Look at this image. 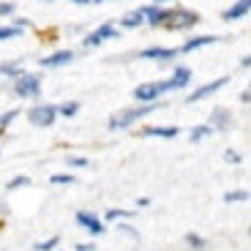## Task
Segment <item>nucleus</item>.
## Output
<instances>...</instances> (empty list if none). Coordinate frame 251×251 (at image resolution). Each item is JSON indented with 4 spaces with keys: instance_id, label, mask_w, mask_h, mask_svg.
<instances>
[{
    "instance_id": "nucleus-4",
    "label": "nucleus",
    "mask_w": 251,
    "mask_h": 251,
    "mask_svg": "<svg viewBox=\"0 0 251 251\" xmlns=\"http://www.w3.org/2000/svg\"><path fill=\"white\" fill-rule=\"evenodd\" d=\"M57 118V107H33L30 112H27V120H30L33 126H38V128H47V126H52Z\"/></svg>"
},
{
    "instance_id": "nucleus-13",
    "label": "nucleus",
    "mask_w": 251,
    "mask_h": 251,
    "mask_svg": "<svg viewBox=\"0 0 251 251\" xmlns=\"http://www.w3.org/2000/svg\"><path fill=\"white\" fill-rule=\"evenodd\" d=\"M139 57H148V60H172L175 50H164V47H148V50L139 52Z\"/></svg>"
},
{
    "instance_id": "nucleus-8",
    "label": "nucleus",
    "mask_w": 251,
    "mask_h": 251,
    "mask_svg": "<svg viewBox=\"0 0 251 251\" xmlns=\"http://www.w3.org/2000/svg\"><path fill=\"white\" fill-rule=\"evenodd\" d=\"M139 11H142V17L148 19V22H151L153 27H156V25H164V22H167V17H170V11H167V8H158L156 3H153V6L139 8Z\"/></svg>"
},
{
    "instance_id": "nucleus-22",
    "label": "nucleus",
    "mask_w": 251,
    "mask_h": 251,
    "mask_svg": "<svg viewBox=\"0 0 251 251\" xmlns=\"http://www.w3.org/2000/svg\"><path fill=\"white\" fill-rule=\"evenodd\" d=\"M57 243H60V238H50V240H44V243H36V251H55Z\"/></svg>"
},
{
    "instance_id": "nucleus-19",
    "label": "nucleus",
    "mask_w": 251,
    "mask_h": 251,
    "mask_svg": "<svg viewBox=\"0 0 251 251\" xmlns=\"http://www.w3.org/2000/svg\"><path fill=\"white\" fill-rule=\"evenodd\" d=\"M104 219H107V221H112V219H134V213H131V210H118V207H112V210H107Z\"/></svg>"
},
{
    "instance_id": "nucleus-30",
    "label": "nucleus",
    "mask_w": 251,
    "mask_h": 251,
    "mask_svg": "<svg viewBox=\"0 0 251 251\" xmlns=\"http://www.w3.org/2000/svg\"><path fill=\"white\" fill-rule=\"evenodd\" d=\"M69 164H71V167H85V164H88V158H79V156H71V158H69Z\"/></svg>"
},
{
    "instance_id": "nucleus-10",
    "label": "nucleus",
    "mask_w": 251,
    "mask_h": 251,
    "mask_svg": "<svg viewBox=\"0 0 251 251\" xmlns=\"http://www.w3.org/2000/svg\"><path fill=\"white\" fill-rule=\"evenodd\" d=\"M226 82H229V79H226V76H221V79L210 82V85H205V88L194 90V93L188 96V101H191V104H194V101H202V99H207V96H213V93H216V90H219V88H224Z\"/></svg>"
},
{
    "instance_id": "nucleus-5",
    "label": "nucleus",
    "mask_w": 251,
    "mask_h": 251,
    "mask_svg": "<svg viewBox=\"0 0 251 251\" xmlns=\"http://www.w3.org/2000/svg\"><path fill=\"white\" fill-rule=\"evenodd\" d=\"M161 93H167V82H148V85H139V88L134 90V99L142 101V104H151V101H156Z\"/></svg>"
},
{
    "instance_id": "nucleus-34",
    "label": "nucleus",
    "mask_w": 251,
    "mask_h": 251,
    "mask_svg": "<svg viewBox=\"0 0 251 251\" xmlns=\"http://www.w3.org/2000/svg\"><path fill=\"white\" fill-rule=\"evenodd\" d=\"M74 3H93V0H74Z\"/></svg>"
},
{
    "instance_id": "nucleus-12",
    "label": "nucleus",
    "mask_w": 251,
    "mask_h": 251,
    "mask_svg": "<svg viewBox=\"0 0 251 251\" xmlns=\"http://www.w3.org/2000/svg\"><path fill=\"white\" fill-rule=\"evenodd\" d=\"M177 126H151V128H145L142 137H161V139H172L177 137Z\"/></svg>"
},
{
    "instance_id": "nucleus-18",
    "label": "nucleus",
    "mask_w": 251,
    "mask_h": 251,
    "mask_svg": "<svg viewBox=\"0 0 251 251\" xmlns=\"http://www.w3.org/2000/svg\"><path fill=\"white\" fill-rule=\"evenodd\" d=\"M0 74H3V76H14V79H17V76L22 74V66H17V63H0Z\"/></svg>"
},
{
    "instance_id": "nucleus-25",
    "label": "nucleus",
    "mask_w": 251,
    "mask_h": 251,
    "mask_svg": "<svg viewBox=\"0 0 251 251\" xmlns=\"http://www.w3.org/2000/svg\"><path fill=\"white\" fill-rule=\"evenodd\" d=\"M224 200L226 202H246V200H249V191H246V188H243V191H232V194H226Z\"/></svg>"
},
{
    "instance_id": "nucleus-3",
    "label": "nucleus",
    "mask_w": 251,
    "mask_h": 251,
    "mask_svg": "<svg viewBox=\"0 0 251 251\" xmlns=\"http://www.w3.org/2000/svg\"><path fill=\"white\" fill-rule=\"evenodd\" d=\"M167 22H170L172 30H188V27H194L197 22H200V17H197L194 11H186V8H177V11H170V17H167Z\"/></svg>"
},
{
    "instance_id": "nucleus-28",
    "label": "nucleus",
    "mask_w": 251,
    "mask_h": 251,
    "mask_svg": "<svg viewBox=\"0 0 251 251\" xmlns=\"http://www.w3.org/2000/svg\"><path fill=\"white\" fill-rule=\"evenodd\" d=\"M14 118H17V109H11V112H6V115H0V126H3V128H6V126L11 123Z\"/></svg>"
},
{
    "instance_id": "nucleus-17",
    "label": "nucleus",
    "mask_w": 251,
    "mask_h": 251,
    "mask_svg": "<svg viewBox=\"0 0 251 251\" xmlns=\"http://www.w3.org/2000/svg\"><path fill=\"white\" fill-rule=\"evenodd\" d=\"M142 11H128V14H126V17H123V22H120V25H123V27H139V25H142Z\"/></svg>"
},
{
    "instance_id": "nucleus-9",
    "label": "nucleus",
    "mask_w": 251,
    "mask_h": 251,
    "mask_svg": "<svg viewBox=\"0 0 251 251\" xmlns=\"http://www.w3.org/2000/svg\"><path fill=\"white\" fill-rule=\"evenodd\" d=\"M188 79H191V71L186 69V66H175V71H172V76L167 79V90H175V88H186Z\"/></svg>"
},
{
    "instance_id": "nucleus-32",
    "label": "nucleus",
    "mask_w": 251,
    "mask_h": 251,
    "mask_svg": "<svg viewBox=\"0 0 251 251\" xmlns=\"http://www.w3.org/2000/svg\"><path fill=\"white\" fill-rule=\"evenodd\" d=\"M11 11H14L11 3H0V14H11Z\"/></svg>"
},
{
    "instance_id": "nucleus-27",
    "label": "nucleus",
    "mask_w": 251,
    "mask_h": 251,
    "mask_svg": "<svg viewBox=\"0 0 251 251\" xmlns=\"http://www.w3.org/2000/svg\"><path fill=\"white\" fill-rule=\"evenodd\" d=\"M19 186H30V177L22 175V177H14V180L8 183V188H19Z\"/></svg>"
},
{
    "instance_id": "nucleus-35",
    "label": "nucleus",
    "mask_w": 251,
    "mask_h": 251,
    "mask_svg": "<svg viewBox=\"0 0 251 251\" xmlns=\"http://www.w3.org/2000/svg\"><path fill=\"white\" fill-rule=\"evenodd\" d=\"M153 3H156V6H158V3H164V0H153Z\"/></svg>"
},
{
    "instance_id": "nucleus-36",
    "label": "nucleus",
    "mask_w": 251,
    "mask_h": 251,
    "mask_svg": "<svg viewBox=\"0 0 251 251\" xmlns=\"http://www.w3.org/2000/svg\"><path fill=\"white\" fill-rule=\"evenodd\" d=\"M93 3H104V0H93Z\"/></svg>"
},
{
    "instance_id": "nucleus-21",
    "label": "nucleus",
    "mask_w": 251,
    "mask_h": 251,
    "mask_svg": "<svg viewBox=\"0 0 251 251\" xmlns=\"http://www.w3.org/2000/svg\"><path fill=\"white\" fill-rule=\"evenodd\" d=\"M186 243L191 246V249H205V238H200V235H194V232L186 235Z\"/></svg>"
},
{
    "instance_id": "nucleus-26",
    "label": "nucleus",
    "mask_w": 251,
    "mask_h": 251,
    "mask_svg": "<svg viewBox=\"0 0 251 251\" xmlns=\"http://www.w3.org/2000/svg\"><path fill=\"white\" fill-rule=\"evenodd\" d=\"M55 186H63V183H74V175H52L50 177Z\"/></svg>"
},
{
    "instance_id": "nucleus-2",
    "label": "nucleus",
    "mask_w": 251,
    "mask_h": 251,
    "mask_svg": "<svg viewBox=\"0 0 251 251\" xmlns=\"http://www.w3.org/2000/svg\"><path fill=\"white\" fill-rule=\"evenodd\" d=\"M14 90H17V96H22V99H36V96L41 93V76L22 71V74L17 76V82H14Z\"/></svg>"
},
{
    "instance_id": "nucleus-6",
    "label": "nucleus",
    "mask_w": 251,
    "mask_h": 251,
    "mask_svg": "<svg viewBox=\"0 0 251 251\" xmlns=\"http://www.w3.org/2000/svg\"><path fill=\"white\" fill-rule=\"evenodd\" d=\"M115 36H118V30L112 27V22H104V25L96 27V30L85 38V44H88V47H99V44H104L107 38H115Z\"/></svg>"
},
{
    "instance_id": "nucleus-20",
    "label": "nucleus",
    "mask_w": 251,
    "mask_h": 251,
    "mask_svg": "<svg viewBox=\"0 0 251 251\" xmlns=\"http://www.w3.org/2000/svg\"><path fill=\"white\" fill-rule=\"evenodd\" d=\"M213 131V128H210V126H197L194 131H191V142H200V139H205L207 134Z\"/></svg>"
},
{
    "instance_id": "nucleus-1",
    "label": "nucleus",
    "mask_w": 251,
    "mask_h": 251,
    "mask_svg": "<svg viewBox=\"0 0 251 251\" xmlns=\"http://www.w3.org/2000/svg\"><path fill=\"white\" fill-rule=\"evenodd\" d=\"M153 109H158V104H142V107H134V109H123V112L112 115L109 118V131H123V128H128V126H134L139 118H145V115H151Z\"/></svg>"
},
{
    "instance_id": "nucleus-31",
    "label": "nucleus",
    "mask_w": 251,
    "mask_h": 251,
    "mask_svg": "<svg viewBox=\"0 0 251 251\" xmlns=\"http://www.w3.org/2000/svg\"><path fill=\"white\" fill-rule=\"evenodd\" d=\"M226 161H229V164H240V156L235 151H226Z\"/></svg>"
},
{
    "instance_id": "nucleus-7",
    "label": "nucleus",
    "mask_w": 251,
    "mask_h": 251,
    "mask_svg": "<svg viewBox=\"0 0 251 251\" xmlns=\"http://www.w3.org/2000/svg\"><path fill=\"white\" fill-rule=\"evenodd\" d=\"M76 224L85 226L90 235H101V232H104V224H101V219H99L96 213H88V210H79V213H76Z\"/></svg>"
},
{
    "instance_id": "nucleus-14",
    "label": "nucleus",
    "mask_w": 251,
    "mask_h": 251,
    "mask_svg": "<svg viewBox=\"0 0 251 251\" xmlns=\"http://www.w3.org/2000/svg\"><path fill=\"white\" fill-rule=\"evenodd\" d=\"M249 8H251V0H238L232 8H226L224 11V19L226 22H235V19H243L246 14H249Z\"/></svg>"
},
{
    "instance_id": "nucleus-33",
    "label": "nucleus",
    "mask_w": 251,
    "mask_h": 251,
    "mask_svg": "<svg viewBox=\"0 0 251 251\" xmlns=\"http://www.w3.org/2000/svg\"><path fill=\"white\" fill-rule=\"evenodd\" d=\"M76 251H93V243H79V246H76Z\"/></svg>"
},
{
    "instance_id": "nucleus-23",
    "label": "nucleus",
    "mask_w": 251,
    "mask_h": 251,
    "mask_svg": "<svg viewBox=\"0 0 251 251\" xmlns=\"http://www.w3.org/2000/svg\"><path fill=\"white\" fill-rule=\"evenodd\" d=\"M76 109H79V104H76V101H69V104H63V107L57 109V112L66 115V118H71V115H76Z\"/></svg>"
},
{
    "instance_id": "nucleus-15",
    "label": "nucleus",
    "mask_w": 251,
    "mask_h": 251,
    "mask_svg": "<svg viewBox=\"0 0 251 251\" xmlns=\"http://www.w3.org/2000/svg\"><path fill=\"white\" fill-rule=\"evenodd\" d=\"M232 126V115L226 112V109H216L213 115H210V128H219V131H226Z\"/></svg>"
},
{
    "instance_id": "nucleus-24",
    "label": "nucleus",
    "mask_w": 251,
    "mask_h": 251,
    "mask_svg": "<svg viewBox=\"0 0 251 251\" xmlns=\"http://www.w3.org/2000/svg\"><path fill=\"white\" fill-rule=\"evenodd\" d=\"M19 33H22V30H19V27H0V41H6V38H17L19 36Z\"/></svg>"
},
{
    "instance_id": "nucleus-16",
    "label": "nucleus",
    "mask_w": 251,
    "mask_h": 251,
    "mask_svg": "<svg viewBox=\"0 0 251 251\" xmlns=\"http://www.w3.org/2000/svg\"><path fill=\"white\" fill-rule=\"evenodd\" d=\"M207 44H216V36H200V38H191L186 47H183L180 52H194L200 50V47H207Z\"/></svg>"
},
{
    "instance_id": "nucleus-11",
    "label": "nucleus",
    "mask_w": 251,
    "mask_h": 251,
    "mask_svg": "<svg viewBox=\"0 0 251 251\" xmlns=\"http://www.w3.org/2000/svg\"><path fill=\"white\" fill-rule=\"evenodd\" d=\"M71 60H74V52L63 50V52H55V55L44 57V60H41V66H44V69H57V66H69Z\"/></svg>"
},
{
    "instance_id": "nucleus-29",
    "label": "nucleus",
    "mask_w": 251,
    "mask_h": 251,
    "mask_svg": "<svg viewBox=\"0 0 251 251\" xmlns=\"http://www.w3.org/2000/svg\"><path fill=\"white\" fill-rule=\"evenodd\" d=\"M120 232H126V235H131L134 240L139 238V232H137V229H134V226H128V224H120Z\"/></svg>"
}]
</instances>
